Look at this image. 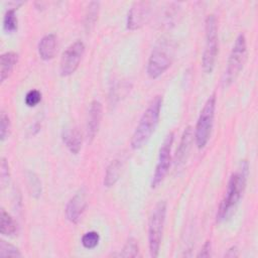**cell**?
<instances>
[{"instance_id": "6da1fadb", "label": "cell", "mask_w": 258, "mask_h": 258, "mask_svg": "<svg viewBox=\"0 0 258 258\" xmlns=\"http://www.w3.org/2000/svg\"><path fill=\"white\" fill-rule=\"evenodd\" d=\"M248 176L249 163L247 160H243L229 179L227 190L217 212V222L222 223L233 215L245 191Z\"/></svg>"}, {"instance_id": "7a4b0ae2", "label": "cell", "mask_w": 258, "mask_h": 258, "mask_svg": "<svg viewBox=\"0 0 258 258\" xmlns=\"http://www.w3.org/2000/svg\"><path fill=\"white\" fill-rule=\"evenodd\" d=\"M162 106V97L156 96L147 109L142 114L138 125L136 126L133 135L131 137L130 145L134 150L142 148L150 139L153 134L159 120L160 110Z\"/></svg>"}, {"instance_id": "3957f363", "label": "cell", "mask_w": 258, "mask_h": 258, "mask_svg": "<svg viewBox=\"0 0 258 258\" xmlns=\"http://www.w3.org/2000/svg\"><path fill=\"white\" fill-rule=\"evenodd\" d=\"M174 55V45L169 39H160L153 47L147 63V75L150 79L159 78L170 67Z\"/></svg>"}, {"instance_id": "277c9868", "label": "cell", "mask_w": 258, "mask_h": 258, "mask_svg": "<svg viewBox=\"0 0 258 258\" xmlns=\"http://www.w3.org/2000/svg\"><path fill=\"white\" fill-rule=\"evenodd\" d=\"M247 58V42L246 37L243 33H240L236 40L231 53L228 58L227 67L224 72L222 78V85L224 88H228L231 86L237 77L239 76L240 72L242 71L245 61Z\"/></svg>"}, {"instance_id": "5b68a950", "label": "cell", "mask_w": 258, "mask_h": 258, "mask_svg": "<svg viewBox=\"0 0 258 258\" xmlns=\"http://www.w3.org/2000/svg\"><path fill=\"white\" fill-rule=\"evenodd\" d=\"M165 217L166 202L159 201L154 207L148 222V245L151 257H157L159 255Z\"/></svg>"}, {"instance_id": "8992f818", "label": "cell", "mask_w": 258, "mask_h": 258, "mask_svg": "<svg viewBox=\"0 0 258 258\" xmlns=\"http://www.w3.org/2000/svg\"><path fill=\"white\" fill-rule=\"evenodd\" d=\"M216 110V94L211 95L206 101L195 129V141L199 149L204 148L211 136Z\"/></svg>"}, {"instance_id": "52a82bcc", "label": "cell", "mask_w": 258, "mask_h": 258, "mask_svg": "<svg viewBox=\"0 0 258 258\" xmlns=\"http://www.w3.org/2000/svg\"><path fill=\"white\" fill-rule=\"evenodd\" d=\"M206 44L202 58V67L206 74H211L214 70L218 55V25L214 14L208 15L205 22Z\"/></svg>"}, {"instance_id": "ba28073f", "label": "cell", "mask_w": 258, "mask_h": 258, "mask_svg": "<svg viewBox=\"0 0 258 258\" xmlns=\"http://www.w3.org/2000/svg\"><path fill=\"white\" fill-rule=\"evenodd\" d=\"M174 140V133L169 132L165 138L163 139V142L159 148V154H158V160L155 166V170L151 179V187L155 188L157 187L165 178L171 162V148Z\"/></svg>"}, {"instance_id": "9c48e42d", "label": "cell", "mask_w": 258, "mask_h": 258, "mask_svg": "<svg viewBox=\"0 0 258 258\" xmlns=\"http://www.w3.org/2000/svg\"><path fill=\"white\" fill-rule=\"evenodd\" d=\"M84 52L85 44L81 40L75 41L63 51L59 62V74L61 77H69L77 71Z\"/></svg>"}, {"instance_id": "30bf717a", "label": "cell", "mask_w": 258, "mask_h": 258, "mask_svg": "<svg viewBox=\"0 0 258 258\" xmlns=\"http://www.w3.org/2000/svg\"><path fill=\"white\" fill-rule=\"evenodd\" d=\"M152 10V2L149 1H138L135 2L127 16V28L135 30L143 26L150 18Z\"/></svg>"}, {"instance_id": "8fae6325", "label": "cell", "mask_w": 258, "mask_h": 258, "mask_svg": "<svg viewBox=\"0 0 258 258\" xmlns=\"http://www.w3.org/2000/svg\"><path fill=\"white\" fill-rule=\"evenodd\" d=\"M87 191L84 187L80 188L67 203L64 213L67 219L73 223L78 224L87 205Z\"/></svg>"}, {"instance_id": "7c38bea8", "label": "cell", "mask_w": 258, "mask_h": 258, "mask_svg": "<svg viewBox=\"0 0 258 258\" xmlns=\"http://www.w3.org/2000/svg\"><path fill=\"white\" fill-rule=\"evenodd\" d=\"M194 139H195V136H194L192 128H191V126H187L186 128H184V130L181 134L180 142H179L178 148L176 150L175 159H174V166H175L176 170L180 169L186 162Z\"/></svg>"}, {"instance_id": "4fadbf2b", "label": "cell", "mask_w": 258, "mask_h": 258, "mask_svg": "<svg viewBox=\"0 0 258 258\" xmlns=\"http://www.w3.org/2000/svg\"><path fill=\"white\" fill-rule=\"evenodd\" d=\"M102 115H103V106L102 104L94 100L89 109L88 113V121H87V139L91 142L97 135L99 131V127L101 124L102 120Z\"/></svg>"}, {"instance_id": "5bb4252c", "label": "cell", "mask_w": 258, "mask_h": 258, "mask_svg": "<svg viewBox=\"0 0 258 258\" xmlns=\"http://www.w3.org/2000/svg\"><path fill=\"white\" fill-rule=\"evenodd\" d=\"M63 144L73 154H78L82 148V134L77 127L64 128L61 132Z\"/></svg>"}, {"instance_id": "9a60e30c", "label": "cell", "mask_w": 258, "mask_h": 258, "mask_svg": "<svg viewBox=\"0 0 258 258\" xmlns=\"http://www.w3.org/2000/svg\"><path fill=\"white\" fill-rule=\"evenodd\" d=\"M57 47V38L55 34L48 33L44 35L38 43V54L41 59L49 60L54 57Z\"/></svg>"}, {"instance_id": "2e32d148", "label": "cell", "mask_w": 258, "mask_h": 258, "mask_svg": "<svg viewBox=\"0 0 258 258\" xmlns=\"http://www.w3.org/2000/svg\"><path fill=\"white\" fill-rule=\"evenodd\" d=\"M18 60V54L14 51H7L0 56V82L3 83L11 75Z\"/></svg>"}, {"instance_id": "e0dca14e", "label": "cell", "mask_w": 258, "mask_h": 258, "mask_svg": "<svg viewBox=\"0 0 258 258\" xmlns=\"http://www.w3.org/2000/svg\"><path fill=\"white\" fill-rule=\"evenodd\" d=\"M122 168L123 160L121 158H116L113 161H111V163L108 165L106 169L104 177V185L106 187H111L117 182V180L120 178Z\"/></svg>"}, {"instance_id": "ac0fdd59", "label": "cell", "mask_w": 258, "mask_h": 258, "mask_svg": "<svg viewBox=\"0 0 258 258\" xmlns=\"http://www.w3.org/2000/svg\"><path fill=\"white\" fill-rule=\"evenodd\" d=\"M17 232V224L4 209L0 212V233L3 236H13Z\"/></svg>"}, {"instance_id": "d6986e66", "label": "cell", "mask_w": 258, "mask_h": 258, "mask_svg": "<svg viewBox=\"0 0 258 258\" xmlns=\"http://www.w3.org/2000/svg\"><path fill=\"white\" fill-rule=\"evenodd\" d=\"M17 7H10L4 14L3 17V29L7 33H14L17 31L18 20L16 17Z\"/></svg>"}, {"instance_id": "ffe728a7", "label": "cell", "mask_w": 258, "mask_h": 258, "mask_svg": "<svg viewBox=\"0 0 258 258\" xmlns=\"http://www.w3.org/2000/svg\"><path fill=\"white\" fill-rule=\"evenodd\" d=\"M99 8H100V2L97 1H92L88 5V9L86 12V17H85V28L89 32L92 30L94 27L98 14H99Z\"/></svg>"}, {"instance_id": "44dd1931", "label": "cell", "mask_w": 258, "mask_h": 258, "mask_svg": "<svg viewBox=\"0 0 258 258\" xmlns=\"http://www.w3.org/2000/svg\"><path fill=\"white\" fill-rule=\"evenodd\" d=\"M27 183L31 196L36 199L39 198L41 195V182L34 172H27Z\"/></svg>"}, {"instance_id": "7402d4cb", "label": "cell", "mask_w": 258, "mask_h": 258, "mask_svg": "<svg viewBox=\"0 0 258 258\" xmlns=\"http://www.w3.org/2000/svg\"><path fill=\"white\" fill-rule=\"evenodd\" d=\"M138 255H139L138 242L136 239L130 237L126 241V243L120 253V256H122V257H137Z\"/></svg>"}, {"instance_id": "603a6c76", "label": "cell", "mask_w": 258, "mask_h": 258, "mask_svg": "<svg viewBox=\"0 0 258 258\" xmlns=\"http://www.w3.org/2000/svg\"><path fill=\"white\" fill-rule=\"evenodd\" d=\"M82 245L86 249H94L100 242V235L96 231H89L85 233L81 239Z\"/></svg>"}, {"instance_id": "cb8c5ba5", "label": "cell", "mask_w": 258, "mask_h": 258, "mask_svg": "<svg viewBox=\"0 0 258 258\" xmlns=\"http://www.w3.org/2000/svg\"><path fill=\"white\" fill-rule=\"evenodd\" d=\"M0 256L1 257H21L22 254L20 253L19 249L4 241V240H1L0 241Z\"/></svg>"}, {"instance_id": "d4e9b609", "label": "cell", "mask_w": 258, "mask_h": 258, "mask_svg": "<svg viewBox=\"0 0 258 258\" xmlns=\"http://www.w3.org/2000/svg\"><path fill=\"white\" fill-rule=\"evenodd\" d=\"M10 132V119L5 112H1L0 116V139L4 142Z\"/></svg>"}, {"instance_id": "484cf974", "label": "cell", "mask_w": 258, "mask_h": 258, "mask_svg": "<svg viewBox=\"0 0 258 258\" xmlns=\"http://www.w3.org/2000/svg\"><path fill=\"white\" fill-rule=\"evenodd\" d=\"M41 101V93L38 90H30L24 98V102L28 107H35Z\"/></svg>"}, {"instance_id": "4316f807", "label": "cell", "mask_w": 258, "mask_h": 258, "mask_svg": "<svg viewBox=\"0 0 258 258\" xmlns=\"http://www.w3.org/2000/svg\"><path fill=\"white\" fill-rule=\"evenodd\" d=\"M9 165L7 160L2 157L1 158V184L2 186H4L8 181H9Z\"/></svg>"}, {"instance_id": "83f0119b", "label": "cell", "mask_w": 258, "mask_h": 258, "mask_svg": "<svg viewBox=\"0 0 258 258\" xmlns=\"http://www.w3.org/2000/svg\"><path fill=\"white\" fill-rule=\"evenodd\" d=\"M211 248H212V245H211V242L210 241H207L202 250L200 251V253L198 254V257H210L211 256Z\"/></svg>"}, {"instance_id": "f1b7e54d", "label": "cell", "mask_w": 258, "mask_h": 258, "mask_svg": "<svg viewBox=\"0 0 258 258\" xmlns=\"http://www.w3.org/2000/svg\"><path fill=\"white\" fill-rule=\"evenodd\" d=\"M239 255V252H238V248L236 246H232L228 252L225 254L226 257H237Z\"/></svg>"}]
</instances>
